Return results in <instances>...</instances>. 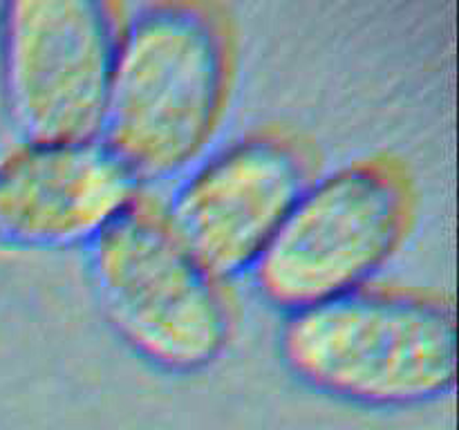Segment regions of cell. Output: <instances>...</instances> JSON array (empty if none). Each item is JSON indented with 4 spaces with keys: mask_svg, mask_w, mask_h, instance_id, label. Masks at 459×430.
<instances>
[{
    "mask_svg": "<svg viewBox=\"0 0 459 430\" xmlns=\"http://www.w3.org/2000/svg\"><path fill=\"white\" fill-rule=\"evenodd\" d=\"M236 43L215 4L166 0L124 21L103 116V146L139 184L182 177L222 128Z\"/></svg>",
    "mask_w": 459,
    "mask_h": 430,
    "instance_id": "1",
    "label": "cell"
},
{
    "mask_svg": "<svg viewBox=\"0 0 459 430\" xmlns=\"http://www.w3.org/2000/svg\"><path fill=\"white\" fill-rule=\"evenodd\" d=\"M278 340L294 379L350 406L406 410L455 385V312L424 291L368 285L287 314Z\"/></svg>",
    "mask_w": 459,
    "mask_h": 430,
    "instance_id": "2",
    "label": "cell"
},
{
    "mask_svg": "<svg viewBox=\"0 0 459 430\" xmlns=\"http://www.w3.org/2000/svg\"><path fill=\"white\" fill-rule=\"evenodd\" d=\"M88 278L108 325L151 367L197 374L231 340L227 280L197 260L164 204L143 193L88 246Z\"/></svg>",
    "mask_w": 459,
    "mask_h": 430,
    "instance_id": "3",
    "label": "cell"
},
{
    "mask_svg": "<svg viewBox=\"0 0 459 430\" xmlns=\"http://www.w3.org/2000/svg\"><path fill=\"white\" fill-rule=\"evenodd\" d=\"M415 209V184L394 157L314 177L251 269L260 296L294 314L372 285L406 242Z\"/></svg>",
    "mask_w": 459,
    "mask_h": 430,
    "instance_id": "4",
    "label": "cell"
},
{
    "mask_svg": "<svg viewBox=\"0 0 459 430\" xmlns=\"http://www.w3.org/2000/svg\"><path fill=\"white\" fill-rule=\"evenodd\" d=\"M124 21L97 0L0 9V92L21 142L99 139Z\"/></svg>",
    "mask_w": 459,
    "mask_h": 430,
    "instance_id": "5",
    "label": "cell"
},
{
    "mask_svg": "<svg viewBox=\"0 0 459 430\" xmlns=\"http://www.w3.org/2000/svg\"><path fill=\"white\" fill-rule=\"evenodd\" d=\"M312 179L299 139L260 130L202 157L164 211L197 260L229 280L254 269Z\"/></svg>",
    "mask_w": 459,
    "mask_h": 430,
    "instance_id": "6",
    "label": "cell"
},
{
    "mask_svg": "<svg viewBox=\"0 0 459 430\" xmlns=\"http://www.w3.org/2000/svg\"><path fill=\"white\" fill-rule=\"evenodd\" d=\"M139 195L101 139L21 142L0 157V246L88 249Z\"/></svg>",
    "mask_w": 459,
    "mask_h": 430,
    "instance_id": "7",
    "label": "cell"
}]
</instances>
